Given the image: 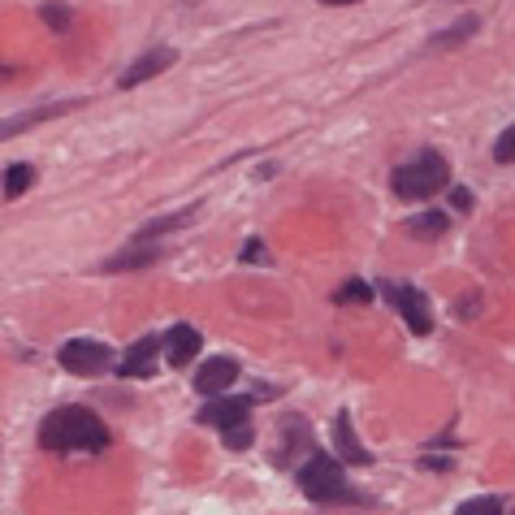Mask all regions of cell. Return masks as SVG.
<instances>
[{
    "label": "cell",
    "instance_id": "obj_1",
    "mask_svg": "<svg viewBox=\"0 0 515 515\" xmlns=\"http://www.w3.org/2000/svg\"><path fill=\"white\" fill-rule=\"evenodd\" d=\"M39 446L52 455H78V451H104L109 446V429L96 412L87 407H57L44 425H39Z\"/></svg>",
    "mask_w": 515,
    "mask_h": 515
},
{
    "label": "cell",
    "instance_id": "obj_2",
    "mask_svg": "<svg viewBox=\"0 0 515 515\" xmlns=\"http://www.w3.org/2000/svg\"><path fill=\"white\" fill-rule=\"evenodd\" d=\"M446 182H451V165H446V156L425 148L416 161H407V165L394 169L390 187H394L399 200H429V195H438Z\"/></svg>",
    "mask_w": 515,
    "mask_h": 515
},
{
    "label": "cell",
    "instance_id": "obj_3",
    "mask_svg": "<svg viewBox=\"0 0 515 515\" xmlns=\"http://www.w3.org/2000/svg\"><path fill=\"white\" fill-rule=\"evenodd\" d=\"M299 490L312 498V503H351L347 477H342V464L334 455L312 451L299 468Z\"/></svg>",
    "mask_w": 515,
    "mask_h": 515
},
{
    "label": "cell",
    "instance_id": "obj_4",
    "mask_svg": "<svg viewBox=\"0 0 515 515\" xmlns=\"http://www.w3.org/2000/svg\"><path fill=\"white\" fill-rule=\"evenodd\" d=\"M61 368L74 377H100L104 368H109V347L104 342H91V338H74L61 347Z\"/></svg>",
    "mask_w": 515,
    "mask_h": 515
},
{
    "label": "cell",
    "instance_id": "obj_5",
    "mask_svg": "<svg viewBox=\"0 0 515 515\" xmlns=\"http://www.w3.org/2000/svg\"><path fill=\"white\" fill-rule=\"evenodd\" d=\"M381 290H386V299L403 312V321H407V329H412V334H429V329H433V316H429V303H425V295H420L416 286L386 282Z\"/></svg>",
    "mask_w": 515,
    "mask_h": 515
},
{
    "label": "cell",
    "instance_id": "obj_6",
    "mask_svg": "<svg viewBox=\"0 0 515 515\" xmlns=\"http://www.w3.org/2000/svg\"><path fill=\"white\" fill-rule=\"evenodd\" d=\"M299 455H312V429L303 416H286L282 420V442H277V468H290Z\"/></svg>",
    "mask_w": 515,
    "mask_h": 515
},
{
    "label": "cell",
    "instance_id": "obj_7",
    "mask_svg": "<svg viewBox=\"0 0 515 515\" xmlns=\"http://www.w3.org/2000/svg\"><path fill=\"white\" fill-rule=\"evenodd\" d=\"M247 416H252V403H247V399H230V394H217V399L200 412V425L226 433V429H234V425H243Z\"/></svg>",
    "mask_w": 515,
    "mask_h": 515
},
{
    "label": "cell",
    "instance_id": "obj_8",
    "mask_svg": "<svg viewBox=\"0 0 515 515\" xmlns=\"http://www.w3.org/2000/svg\"><path fill=\"white\" fill-rule=\"evenodd\" d=\"M234 381H239V364H234L230 355H217V360H208L200 373H195V390L208 394V399H217V394H226Z\"/></svg>",
    "mask_w": 515,
    "mask_h": 515
},
{
    "label": "cell",
    "instance_id": "obj_9",
    "mask_svg": "<svg viewBox=\"0 0 515 515\" xmlns=\"http://www.w3.org/2000/svg\"><path fill=\"white\" fill-rule=\"evenodd\" d=\"M200 351H204L200 329H191V325H174V329L165 334V360L174 364V368H187Z\"/></svg>",
    "mask_w": 515,
    "mask_h": 515
},
{
    "label": "cell",
    "instance_id": "obj_10",
    "mask_svg": "<svg viewBox=\"0 0 515 515\" xmlns=\"http://www.w3.org/2000/svg\"><path fill=\"white\" fill-rule=\"evenodd\" d=\"M174 61H178V52H174V48H152V52H143V57H139V61L122 74V87H139V83H148V78L165 74Z\"/></svg>",
    "mask_w": 515,
    "mask_h": 515
},
{
    "label": "cell",
    "instance_id": "obj_11",
    "mask_svg": "<svg viewBox=\"0 0 515 515\" xmlns=\"http://www.w3.org/2000/svg\"><path fill=\"white\" fill-rule=\"evenodd\" d=\"M156 260H161V247L148 243V239H139V243H130L117 256L104 260V269H109V273H130V269H148V264H156Z\"/></svg>",
    "mask_w": 515,
    "mask_h": 515
},
{
    "label": "cell",
    "instance_id": "obj_12",
    "mask_svg": "<svg viewBox=\"0 0 515 515\" xmlns=\"http://www.w3.org/2000/svg\"><path fill=\"white\" fill-rule=\"evenodd\" d=\"M156 351H161V342H156V338H139L135 347H130V351L122 355L117 373H122V377H152V368H156Z\"/></svg>",
    "mask_w": 515,
    "mask_h": 515
},
{
    "label": "cell",
    "instance_id": "obj_13",
    "mask_svg": "<svg viewBox=\"0 0 515 515\" xmlns=\"http://www.w3.org/2000/svg\"><path fill=\"white\" fill-rule=\"evenodd\" d=\"M334 446H338V455L347 459V464H368V455L364 446H360V438H355V429H351V416L347 412H338L334 416Z\"/></svg>",
    "mask_w": 515,
    "mask_h": 515
},
{
    "label": "cell",
    "instance_id": "obj_14",
    "mask_svg": "<svg viewBox=\"0 0 515 515\" xmlns=\"http://www.w3.org/2000/svg\"><path fill=\"white\" fill-rule=\"evenodd\" d=\"M70 109H78V104H52V109H35V113H26V117H13V122H0V139H13V135H22V130L48 122V117H61V113H70Z\"/></svg>",
    "mask_w": 515,
    "mask_h": 515
},
{
    "label": "cell",
    "instance_id": "obj_15",
    "mask_svg": "<svg viewBox=\"0 0 515 515\" xmlns=\"http://www.w3.org/2000/svg\"><path fill=\"white\" fill-rule=\"evenodd\" d=\"M195 221V208H182V213H169V217H156V221H148V226L139 230V239H156V234H169V230H182V226H191Z\"/></svg>",
    "mask_w": 515,
    "mask_h": 515
},
{
    "label": "cell",
    "instance_id": "obj_16",
    "mask_svg": "<svg viewBox=\"0 0 515 515\" xmlns=\"http://www.w3.org/2000/svg\"><path fill=\"white\" fill-rule=\"evenodd\" d=\"M446 226H451L446 213H420V217L407 221V234H416V239H438V234H446Z\"/></svg>",
    "mask_w": 515,
    "mask_h": 515
},
{
    "label": "cell",
    "instance_id": "obj_17",
    "mask_svg": "<svg viewBox=\"0 0 515 515\" xmlns=\"http://www.w3.org/2000/svg\"><path fill=\"white\" fill-rule=\"evenodd\" d=\"M35 182V169L31 165H9L5 169V182H0V191H5V200H18V195Z\"/></svg>",
    "mask_w": 515,
    "mask_h": 515
},
{
    "label": "cell",
    "instance_id": "obj_18",
    "mask_svg": "<svg viewBox=\"0 0 515 515\" xmlns=\"http://www.w3.org/2000/svg\"><path fill=\"white\" fill-rule=\"evenodd\" d=\"M477 18H459L451 31H442V35H433V48H455V44H464L468 35H477Z\"/></svg>",
    "mask_w": 515,
    "mask_h": 515
},
{
    "label": "cell",
    "instance_id": "obj_19",
    "mask_svg": "<svg viewBox=\"0 0 515 515\" xmlns=\"http://www.w3.org/2000/svg\"><path fill=\"white\" fill-rule=\"evenodd\" d=\"M455 515H503V503H498L494 494H481V498H468Z\"/></svg>",
    "mask_w": 515,
    "mask_h": 515
},
{
    "label": "cell",
    "instance_id": "obj_20",
    "mask_svg": "<svg viewBox=\"0 0 515 515\" xmlns=\"http://www.w3.org/2000/svg\"><path fill=\"white\" fill-rule=\"evenodd\" d=\"M39 18H44L52 31H70V26H74V13L65 5H39Z\"/></svg>",
    "mask_w": 515,
    "mask_h": 515
},
{
    "label": "cell",
    "instance_id": "obj_21",
    "mask_svg": "<svg viewBox=\"0 0 515 515\" xmlns=\"http://www.w3.org/2000/svg\"><path fill=\"white\" fill-rule=\"evenodd\" d=\"M494 161H498V165H511V161H515V126H507L503 135H498V143H494Z\"/></svg>",
    "mask_w": 515,
    "mask_h": 515
},
{
    "label": "cell",
    "instance_id": "obj_22",
    "mask_svg": "<svg viewBox=\"0 0 515 515\" xmlns=\"http://www.w3.org/2000/svg\"><path fill=\"white\" fill-rule=\"evenodd\" d=\"M252 438H256V429L247 425V420H243V425H234V429H226V446H230V451H247Z\"/></svg>",
    "mask_w": 515,
    "mask_h": 515
},
{
    "label": "cell",
    "instance_id": "obj_23",
    "mask_svg": "<svg viewBox=\"0 0 515 515\" xmlns=\"http://www.w3.org/2000/svg\"><path fill=\"white\" fill-rule=\"evenodd\" d=\"M368 299H373V286L368 282H347L338 290V303H368Z\"/></svg>",
    "mask_w": 515,
    "mask_h": 515
},
{
    "label": "cell",
    "instance_id": "obj_24",
    "mask_svg": "<svg viewBox=\"0 0 515 515\" xmlns=\"http://www.w3.org/2000/svg\"><path fill=\"white\" fill-rule=\"evenodd\" d=\"M451 208H459V213H464V208H472V191L455 187V191H451Z\"/></svg>",
    "mask_w": 515,
    "mask_h": 515
},
{
    "label": "cell",
    "instance_id": "obj_25",
    "mask_svg": "<svg viewBox=\"0 0 515 515\" xmlns=\"http://www.w3.org/2000/svg\"><path fill=\"white\" fill-rule=\"evenodd\" d=\"M243 260H264V243H260V239L243 243Z\"/></svg>",
    "mask_w": 515,
    "mask_h": 515
},
{
    "label": "cell",
    "instance_id": "obj_26",
    "mask_svg": "<svg viewBox=\"0 0 515 515\" xmlns=\"http://www.w3.org/2000/svg\"><path fill=\"white\" fill-rule=\"evenodd\" d=\"M321 5H355V0H321Z\"/></svg>",
    "mask_w": 515,
    "mask_h": 515
}]
</instances>
